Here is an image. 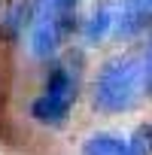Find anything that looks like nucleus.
Returning a JSON list of instances; mask_svg holds the SVG:
<instances>
[{
	"label": "nucleus",
	"mask_w": 152,
	"mask_h": 155,
	"mask_svg": "<svg viewBox=\"0 0 152 155\" xmlns=\"http://www.w3.org/2000/svg\"><path fill=\"white\" fill-rule=\"evenodd\" d=\"M152 25V0H119L113 9V34L131 40Z\"/></svg>",
	"instance_id": "f03ea898"
},
{
	"label": "nucleus",
	"mask_w": 152,
	"mask_h": 155,
	"mask_svg": "<svg viewBox=\"0 0 152 155\" xmlns=\"http://www.w3.org/2000/svg\"><path fill=\"white\" fill-rule=\"evenodd\" d=\"M131 143H134V149H137L140 155H149V152H152V125L140 128V131L131 137Z\"/></svg>",
	"instance_id": "0eeeda50"
},
{
	"label": "nucleus",
	"mask_w": 152,
	"mask_h": 155,
	"mask_svg": "<svg viewBox=\"0 0 152 155\" xmlns=\"http://www.w3.org/2000/svg\"><path fill=\"white\" fill-rule=\"evenodd\" d=\"M143 91V61L131 55H113L101 64L94 85H91V104L101 113H128Z\"/></svg>",
	"instance_id": "f257e3e1"
},
{
	"label": "nucleus",
	"mask_w": 152,
	"mask_h": 155,
	"mask_svg": "<svg viewBox=\"0 0 152 155\" xmlns=\"http://www.w3.org/2000/svg\"><path fill=\"white\" fill-rule=\"evenodd\" d=\"M76 6H79V0H40L37 3V15H46L49 21L58 25V31L67 37L70 28H73V15H76Z\"/></svg>",
	"instance_id": "39448f33"
},
{
	"label": "nucleus",
	"mask_w": 152,
	"mask_h": 155,
	"mask_svg": "<svg viewBox=\"0 0 152 155\" xmlns=\"http://www.w3.org/2000/svg\"><path fill=\"white\" fill-rule=\"evenodd\" d=\"M110 31H113V9H110L107 3H104V6H94V12L88 15V21H85V28H82L85 43L94 46V43H101Z\"/></svg>",
	"instance_id": "423d86ee"
},
{
	"label": "nucleus",
	"mask_w": 152,
	"mask_h": 155,
	"mask_svg": "<svg viewBox=\"0 0 152 155\" xmlns=\"http://www.w3.org/2000/svg\"><path fill=\"white\" fill-rule=\"evenodd\" d=\"M79 152L82 155H140L128 137L113 134V131H97V134L85 137Z\"/></svg>",
	"instance_id": "20e7f679"
},
{
	"label": "nucleus",
	"mask_w": 152,
	"mask_h": 155,
	"mask_svg": "<svg viewBox=\"0 0 152 155\" xmlns=\"http://www.w3.org/2000/svg\"><path fill=\"white\" fill-rule=\"evenodd\" d=\"M143 91L152 97V46H149V52L143 58Z\"/></svg>",
	"instance_id": "6e6552de"
},
{
	"label": "nucleus",
	"mask_w": 152,
	"mask_h": 155,
	"mask_svg": "<svg viewBox=\"0 0 152 155\" xmlns=\"http://www.w3.org/2000/svg\"><path fill=\"white\" fill-rule=\"evenodd\" d=\"M70 110H73V104L40 91V97L31 104V119H34L37 125H46V128H61V125H67Z\"/></svg>",
	"instance_id": "7ed1b4c3"
}]
</instances>
